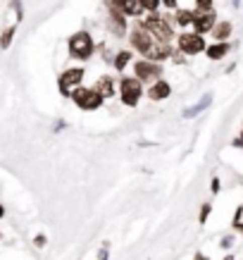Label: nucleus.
I'll list each match as a JSON object with an SVG mask.
<instances>
[{"label":"nucleus","instance_id":"f257e3e1","mask_svg":"<svg viewBox=\"0 0 243 260\" xmlns=\"http://www.w3.org/2000/svg\"><path fill=\"white\" fill-rule=\"evenodd\" d=\"M153 36H157V41H162V43H170L172 38H174V31H172V27H170V22L165 17H160V15H150L148 19H143L141 22Z\"/></svg>","mask_w":243,"mask_h":260},{"label":"nucleus","instance_id":"f03ea898","mask_svg":"<svg viewBox=\"0 0 243 260\" xmlns=\"http://www.w3.org/2000/svg\"><path fill=\"white\" fill-rule=\"evenodd\" d=\"M72 100L79 105L81 110H98L105 98H103L96 89H84V86H76V89L72 91Z\"/></svg>","mask_w":243,"mask_h":260},{"label":"nucleus","instance_id":"7ed1b4c3","mask_svg":"<svg viewBox=\"0 0 243 260\" xmlns=\"http://www.w3.org/2000/svg\"><path fill=\"white\" fill-rule=\"evenodd\" d=\"M69 53L76 60H89L93 55V38L86 34V31H79L69 38Z\"/></svg>","mask_w":243,"mask_h":260},{"label":"nucleus","instance_id":"20e7f679","mask_svg":"<svg viewBox=\"0 0 243 260\" xmlns=\"http://www.w3.org/2000/svg\"><path fill=\"white\" fill-rule=\"evenodd\" d=\"M143 96V89H141V79L136 77H126L122 79V103L129 105V108H136L138 100Z\"/></svg>","mask_w":243,"mask_h":260},{"label":"nucleus","instance_id":"39448f33","mask_svg":"<svg viewBox=\"0 0 243 260\" xmlns=\"http://www.w3.org/2000/svg\"><path fill=\"white\" fill-rule=\"evenodd\" d=\"M131 43H134L136 50H141L143 55H148L150 50H153L155 41H153V34H150V31H148L143 24H138V27L131 31Z\"/></svg>","mask_w":243,"mask_h":260},{"label":"nucleus","instance_id":"423d86ee","mask_svg":"<svg viewBox=\"0 0 243 260\" xmlns=\"http://www.w3.org/2000/svg\"><path fill=\"white\" fill-rule=\"evenodd\" d=\"M134 74H136V79H141V81L160 79L162 67L157 62H150V60H141V62L134 64Z\"/></svg>","mask_w":243,"mask_h":260},{"label":"nucleus","instance_id":"0eeeda50","mask_svg":"<svg viewBox=\"0 0 243 260\" xmlns=\"http://www.w3.org/2000/svg\"><path fill=\"white\" fill-rule=\"evenodd\" d=\"M217 24V15L212 10H198L193 15V27H196V34H205V31H212Z\"/></svg>","mask_w":243,"mask_h":260},{"label":"nucleus","instance_id":"6e6552de","mask_svg":"<svg viewBox=\"0 0 243 260\" xmlns=\"http://www.w3.org/2000/svg\"><path fill=\"white\" fill-rule=\"evenodd\" d=\"M179 48H181V53L196 55V53H200V50H205V41H203L200 34H181Z\"/></svg>","mask_w":243,"mask_h":260},{"label":"nucleus","instance_id":"1a4fd4ad","mask_svg":"<svg viewBox=\"0 0 243 260\" xmlns=\"http://www.w3.org/2000/svg\"><path fill=\"white\" fill-rule=\"evenodd\" d=\"M84 79V70H67V72L60 77V91H62V96H72V91L76 89Z\"/></svg>","mask_w":243,"mask_h":260},{"label":"nucleus","instance_id":"9d476101","mask_svg":"<svg viewBox=\"0 0 243 260\" xmlns=\"http://www.w3.org/2000/svg\"><path fill=\"white\" fill-rule=\"evenodd\" d=\"M108 8L122 10V12H124V15H129V17H138V15L143 12L141 0H108Z\"/></svg>","mask_w":243,"mask_h":260},{"label":"nucleus","instance_id":"9b49d317","mask_svg":"<svg viewBox=\"0 0 243 260\" xmlns=\"http://www.w3.org/2000/svg\"><path fill=\"white\" fill-rule=\"evenodd\" d=\"M110 29L117 34V36H124L126 34V15L122 12V10H115L110 8V19H108Z\"/></svg>","mask_w":243,"mask_h":260},{"label":"nucleus","instance_id":"f8f14e48","mask_svg":"<svg viewBox=\"0 0 243 260\" xmlns=\"http://www.w3.org/2000/svg\"><path fill=\"white\" fill-rule=\"evenodd\" d=\"M170 93H172V86L167 84V81H162V79H157L148 89V98L150 100H165V98H170Z\"/></svg>","mask_w":243,"mask_h":260},{"label":"nucleus","instance_id":"ddd939ff","mask_svg":"<svg viewBox=\"0 0 243 260\" xmlns=\"http://www.w3.org/2000/svg\"><path fill=\"white\" fill-rule=\"evenodd\" d=\"M170 55H172L170 43H162V41H160V43H155V45H153V50L145 55V57H148L150 62H160V60H167Z\"/></svg>","mask_w":243,"mask_h":260},{"label":"nucleus","instance_id":"4468645a","mask_svg":"<svg viewBox=\"0 0 243 260\" xmlns=\"http://www.w3.org/2000/svg\"><path fill=\"white\" fill-rule=\"evenodd\" d=\"M210 103H212V93H205V96H203V98H200L196 105H191V108L184 110V117H186V119H193V117L200 115V112H203V110H205Z\"/></svg>","mask_w":243,"mask_h":260},{"label":"nucleus","instance_id":"2eb2a0df","mask_svg":"<svg viewBox=\"0 0 243 260\" xmlns=\"http://www.w3.org/2000/svg\"><path fill=\"white\" fill-rule=\"evenodd\" d=\"M205 53H207V57H210V60H222V57L229 53V43H226V41H222V43L217 41L215 45H207Z\"/></svg>","mask_w":243,"mask_h":260},{"label":"nucleus","instance_id":"dca6fc26","mask_svg":"<svg viewBox=\"0 0 243 260\" xmlns=\"http://www.w3.org/2000/svg\"><path fill=\"white\" fill-rule=\"evenodd\" d=\"M96 91H98L103 98H110V96L115 93V84H112V79H110V77H103V79L96 84Z\"/></svg>","mask_w":243,"mask_h":260},{"label":"nucleus","instance_id":"f3484780","mask_svg":"<svg viewBox=\"0 0 243 260\" xmlns=\"http://www.w3.org/2000/svg\"><path fill=\"white\" fill-rule=\"evenodd\" d=\"M212 34H215V38L222 43V41H226V38L231 36V24H229V22H219V24H215Z\"/></svg>","mask_w":243,"mask_h":260},{"label":"nucleus","instance_id":"a211bd4d","mask_svg":"<svg viewBox=\"0 0 243 260\" xmlns=\"http://www.w3.org/2000/svg\"><path fill=\"white\" fill-rule=\"evenodd\" d=\"M129 60H131V53H129V50L117 53V57H115V70H117V72H122L126 64H129Z\"/></svg>","mask_w":243,"mask_h":260},{"label":"nucleus","instance_id":"6ab92c4d","mask_svg":"<svg viewBox=\"0 0 243 260\" xmlns=\"http://www.w3.org/2000/svg\"><path fill=\"white\" fill-rule=\"evenodd\" d=\"M193 15L196 12H191V10H179L177 12V22H179L181 27H189V24H193Z\"/></svg>","mask_w":243,"mask_h":260},{"label":"nucleus","instance_id":"aec40b11","mask_svg":"<svg viewBox=\"0 0 243 260\" xmlns=\"http://www.w3.org/2000/svg\"><path fill=\"white\" fill-rule=\"evenodd\" d=\"M12 36H15V27H10L3 36H0V48L5 50V48H10V43H12Z\"/></svg>","mask_w":243,"mask_h":260},{"label":"nucleus","instance_id":"412c9836","mask_svg":"<svg viewBox=\"0 0 243 260\" xmlns=\"http://www.w3.org/2000/svg\"><path fill=\"white\" fill-rule=\"evenodd\" d=\"M210 213H212V206H210V203H203V206H200L198 222H200V224H205V220H207V217H210Z\"/></svg>","mask_w":243,"mask_h":260},{"label":"nucleus","instance_id":"4be33fe9","mask_svg":"<svg viewBox=\"0 0 243 260\" xmlns=\"http://www.w3.org/2000/svg\"><path fill=\"white\" fill-rule=\"evenodd\" d=\"M141 5H143V10H148V12H155L157 5H160V0H141Z\"/></svg>","mask_w":243,"mask_h":260},{"label":"nucleus","instance_id":"5701e85b","mask_svg":"<svg viewBox=\"0 0 243 260\" xmlns=\"http://www.w3.org/2000/svg\"><path fill=\"white\" fill-rule=\"evenodd\" d=\"M198 10H212V0H196Z\"/></svg>","mask_w":243,"mask_h":260},{"label":"nucleus","instance_id":"b1692460","mask_svg":"<svg viewBox=\"0 0 243 260\" xmlns=\"http://www.w3.org/2000/svg\"><path fill=\"white\" fill-rule=\"evenodd\" d=\"M108 248H110V243H103V248H100L98 260H108Z\"/></svg>","mask_w":243,"mask_h":260},{"label":"nucleus","instance_id":"393cba45","mask_svg":"<svg viewBox=\"0 0 243 260\" xmlns=\"http://www.w3.org/2000/svg\"><path fill=\"white\" fill-rule=\"evenodd\" d=\"M34 243H36L38 248H43V246H45V236H43V234H38L36 239H34Z\"/></svg>","mask_w":243,"mask_h":260},{"label":"nucleus","instance_id":"a878e982","mask_svg":"<svg viewBox=\"0 0 243 260\" xmlns=\"http://www.w3.org/2000/svg\"><path fill=\"white\" fill-rule=\"evenodd\" d=\"M160 3H162V5H165L167 10H174V8H177V0H160Z\"/></svg>","mask_w":243,"mask_h":260},{"label":"nucleus","instance_id":"bb28decb","mask_svg":"<svg viewBox=\"0 0 243 260\" xmlns=\"http://www.w3.org/2000/svg\"><path fill=\"white\" fill-rule=\"evenodd\" d=\"M210 186H212V188H210L212 193H219V179H217V177L212 179V184H210Z\"/></svg>","mask_w":243,"mask_h":260},{"label":"nucleus","instance_id":"cd10ccee","mask_svg":"<svg viewBox=\"0 0 243 260\" xmlns=\"http://www.w3.org/2000/svg\"><path fill=\"white\" fill-rule=\"evenodd\" d=\"M222 246H224V248H229V246H231V236H226L224 241H222Z\"/></svg>","mask_w":243,"mask_h":260},{"label":"nucleus","instance_id":"c85d7f7f","mask_svg":"<svg viewBox=\"0 0 243 260\" xmlns=\"http://www.w3.org/2000/svg\"><path fill=\"white\" fill-rule=\"evenodd\" d=\"M3 215H5V208H3V206H0V217H3Z\"/></svg>","mask_w":243,"mask_h":260},{"label":"nucleus","instance_id":"c756f323","mask_svg":"<svg viewBox=\"0 0 243 260\" xmlns=\"http://www.w3.org/2000/svg\"><path fill=\"white\" fill-rule=\"evenodd\" d=\"M224 260H234V255H226V258Z\"/></svg>","mask_w":243,"mask_h":260}]
</instances>
